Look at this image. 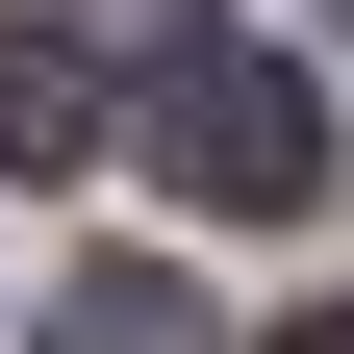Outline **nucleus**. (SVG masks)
<instances>
[{
    "instance_id": "obj_1",
    "label": "nucleus",
    "mask_w": 354,
    "mask_h": 354,
    "mask_svg": "<svg viewBox=\"0 0 354 354\" xmlns=\"http://www.w3.org/2000/svg\"><path fill=\"white\" fill-rule=\"evenodd\" d=\"M152 177H177V203H228V228L329 203V102H304V51H228V26H177V51H152Z\"/></svg>"
},
{
    "instance_id": "obj_2",
    "label": "nucleus",
    "mask_w": 354,
    "mask_h": 354,
    "mask_svg": "<svg viewBox=\"0 0 354 354\" xmlns=\"http://www.w3.org/2000/svg\"><path fill=\"white\" fill-rule=\"evenodd\" d=\"M76 152H102V51L0 26V177H76Z\"/></svg>"
},
{
    "instance_id": "obj_3",
    "label": "nucleus",
    "mask_w": 354,
    "mask_h": 354,
    "mask_svg": "<svg viewBox=\"0 0 354 354\" xmlns=\"http://www.w3.org/2000/svg\"><path fill=\"white\" fill-rule=\"evenodd\" d=\"M51 354H203V304H177V279H76V304H51Z\"/></svg>"
},
{
    "instance_id": "obj_4",
    "label": "nucleus",
    "mask_w": 354,
    "mask_h": 354,
    "mask_svg": "<svg viewBox=\"0 0 354 354\" xmlns=\"http://www.w3.org/2000/svg\"><path fill=\"white\" fill-rule=\"evenodd\" d=\"M102 26H152V51H177V26H203V0H102Z\"/></svg>"
},
{
    "instance_id": "obj_5",
    "label": "nucleus",
    "mask_w": 354,
    "mask_h": 354,
    "mask_svg": "<svg viewBox=\"0 0 354 354\" xmlns=\"http://www.w3.org/2000/svg\"><path fill=\"white\" fill-rule=\"evenodd\" d=\"M279 354H354V304H304V329H279Z\"/></svg>"
}]
</instances>
